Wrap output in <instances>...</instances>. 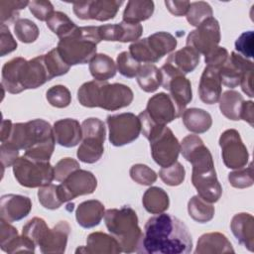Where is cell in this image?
Returning <instances> with one entry per match:
<instances>
[{"instance_id": "obj_1", "label": "cell", "mask_w": 254, "mask_h": 254, "mask_svg": "<svg viewBox=\"0 0 254 254\" xmlns=\"http://www.w3.org/2000/svg\"><path fill=\"white\" fill-rule=\"evenodd\" d=\"M191 248V235L187 225L178 217L163 212L147 220L138 253L187 254Z\"/></svg>"}, {"instance_id": "obj_2", "label": "cell", "mask_w": 254, "mask_h": 254, "mask_svg": "<svg viewBox=\"0 0 254 254\" xmlns=\"http://www.w3.org/2000/svg\"><path fill=\"white\" fill-rule=\"evenodd\" d=\"M183 157L191 164V183L198 195L213 203L222 194V187L217 180L212 155L197 135H188L181 142Z\"/></svg>"}, {"instance_id": "obj_3", "label": "cell", "mask_w": 254, "mask_h": 254, "mask_svg": "<svg viewBox=\"0 0 254 254\" xmlns=\"http://www.w3.org/2000/svg\"><path fill=\"white\" fill-rule=\"evenodd\" d=\"M17 150H25V155L42 161H50L55 149L53 127L43 119L25 123H15L9 138L2 142Z\"/></svg>"}, {"instance_id": "obj_4", "label": "cell", "mask_w": 254, "mask_h": 254, "mask_svg": "<svg viewBox=\"0 0 254 254\" xmlns=\"http://www.w3.org/2000/svg\"><path fill=\"white\" fill-rule=\"evenodd\" d=\"M133 98L134 94L129 86L95 79L84 82L77 90V99L82 106L100 107L108 111L129 106Z\"/></svg>"}, {"instance_id": "obj_5", "label": "cell", "mask_w": 254, "mask_h": 254, "mask_svg": "<svg viewBox=\"0 0 254 254\" xmlns=\"http://www.w3.org/2000/svg\"><path fill=\"white\" fill-rule=\"evenodd\" d=\"M104 221L108 231L116 238L124 253H138L143 232L138 223L137 213L130 206L110 208L105 211Z\"/></svg>"}, {"instance_id": "obj_6", "label": "cell", "mask_w": 254, "mask_h": 254, "mask_svg": "<svg viewBox=\"0 0 254 254\" xmlns=\"http://www.w3.org/2000/svg\"><path fill=\"white\" fill-rule=\"evenodd\" d=\"M100 42L98 26L76 27L69 35L60 39L57 49L69 66L84 64L94 58Z\"/></svg>"}, {"instance_id": "obj_7", "label": "cell", "mask_w": 254, "mask_h": 254, "mask_svg": "<svg viewBox=\"0 0 254 254\" xmlns=\"http://www.w3.org/2000/svg\"><path fill=\"white\" fill-rule=\"evenodd\" d=\"M69 233L70 226L67 221H59L50 228L41 217L30 219L22 229V234L39 246L44 254L64 253Z\"/></svg>"}, {"instance_id": "obj_8", "label": "cell", "mask_w": 254, "mask_h": 254, "mask_svg": "<svg viewBox=\"0 0 254 254\" xmlns=\"http://www.w3.org/2000/svg\"><path fill=\"white\" fill-rule=\"evenodd\" d=\"M13 174L17 182L25 188H41L52 184L55 177L50 161L30 158L25 154L13 165Z\"/></svg>"}, {"instance_id": "obj_9", "label": "cell", "mask_w": 254, "mask_h": 254, "mask_svg": "<svg viewBox=\"0 0 254 254\" xmlns=\"http://www.w3.org/2000/svg\"><path fill=\"white\" fill-rule=\"evenodd\" d=\"M82 141L79 145L76 156L79 161L93 164L102 157L104 152V141L106 135L105 125L102 120L90 117L81 123Z\"/></svg>"}, {"instance_id": "obj_10", "label": "cell", "mask_w": 254, "mask_h": 254, "mask_svg": "<svg viewBox=\"0 0 254 254\" xmlns=\"http://www.w3.org/2000/svg\"><path fill=\"white\" fill-rule=\"evenodd\" d=\"M106 123L109 129V142L116 147L132 143L141 133L140 119L131 112L108 115Z\"/></svg>"}, {"instance_id": "obj_11", "label": "cell", "mask_w": 254, "mask_h": 254, "mask_svg": "<svg viewBox=\"0 0 254 254\" xmlns=\"http://www.w3.org/2000/svg\"><path fill=\"white\" fill-rule=\"evenodd\" d=\"M148 140L152 158L159 166L169 167L177 162L181 152V143L169 127L164 126Z\"/></svg>"}, {"instance_id": "obj_12", "label": "cell", "mask_w": 254, "mask_h": 254, "mask_svg": "<svg viewBox=\"0 0 254 254\" xmlns=\"http://www.w3.org/2000/svg\"><path fill=\"white\" fill-rule=\"evenodd\" d=\"M219 146L221 148L222 160L226 168L237 170L247 165L249 153L237 130H225L220 135Z\"/></svg>"}, {"instance_id": "obj_13", "label": "cell", "mask_w": 254, "mask_h": 254, "mask_svg": "<svg viewBox=\"0 0 254 254\" xmlns=\"http://www.w3.org/2000/svg\"><path fill=\"white\" fill-rule=\"evenodd\" d=\"M96 187L95 176L89 171L78 169L58 186V190L62 201L66 202L79 195L93 193Z\"/></svg>"}, {"instance_id": "obj_14", "label": "cell", "mask_w": 254, "mask_h": 254, "mask_svg": "<svg viewBox=\"0 0 254 254\" xmlns=\"http://www.w3.org/2000/svg\"><path fill=\"white\" fill-rule=\"evenodd\" d=\"M160 69L163 75V87L170 91V96L184 112L186 106L192 99L190 81L166 63Z\"/></svg>"}, {"instance_id": "obj_15", "label": "cell", "mask_w": 254, "mask_h": 254, "mask_svg": "<svg viewBox=\"0 0 254 254\" xmlns=\"http://www.w3.org/2000/svg\"><path fill=\"white\" fill-rule=\"evenodd\" d=\"M220 39L219 23L215 18L210 17L188 35L186 46H190L199 55L205 56L218 46Z\"/></svg>"}, {"instance_id": "obj_16", "label": "cell", "mask_w": 254, "mask_h": 254, "mask_svg": "<svg viewBox=\"0 0 254 254\" xmlns=\"http://www.w3.org/2000/svg\"><path fill=\"white\" fill-rule=\"evenodd\" d=\"M122 4L121 0H93L74 2L72 6L73 13L77 18L103 22L113 19Z\"/></svg>"}, {"instance_id": "obj_17", "label": "cell", "mask_w": 254, "mask_h": 254, "mask_svg": "<svg viewBox=\"0 0 254 254\" xmlns=\"http://www.w3.org/2000/svg\"><path fill=\"white\" fill-rule=\"evenodd\" d=\"M145 111L155 123L163 126H166L183 114V111L170 94L165 92H159L153 95L148 100Z\"/></svg>"}, {"instance_id": "obj_18", "label": "cell", "mask_w": 254, "mask_h": 254, "mask_svg": "<svg viewBox=\"0 0 254 254\" xmlns=\"http://www.w3.org/2000/svg\"><path fill=\"white\" fill-rule=\"evenodd\" d=\"M249 70H253V63L238 53L232 52L219 68L221 83L234 88L240 84L243 75Z\"/></svg>"}, {"instance_id": "obj_19", "label": "cell", "mask_w": 254, "mask_h": 254, "mask_svg": "<svg viewBox=\"0 0 254 254\" xmlns=\"http://www.w3.org/2000/svg\"><path fill=\"white\" fill-rule=\"evenodd\" d=\"M32 209L31 199L22 194H4L0 198L1 219L15 222L26 217Z\"/></svg>"}, {"instance_id": "obj_20", "label": "cell", "mask_w": 254, "mask_h": 254, "mask_svg": "<svg viewBox=\"0 0 254 254\" xmlns=\"http://www.w3.org/2000/svg\"><path fill=\"white\" fill-rule=\"evenodd\" d=\"M51 80L45 64L44 55L25 62L21 71V85L24 90L35 89Z\"/></svg>"}, {"instance_id": "obj_21", "label": "cell", "mask_w": 254, "mask_h": 254, "mask_svg": "<svg viewBox=\"0 0 254 254\" xmlns=\"http://www.w3.org/2000/svg\"><path fill=\"white\" fill-rule=\"evenodd\" d=\"M221 79L219 68L206 65L201 73L198 84V95L205 104H214L221 95Z\"/></svg>"}, {"instance_id": "obj_22", "label": "cell", "mask_w": 254, "mask_h": 254, "mask_svg": "<svg viewBox=\"0 0 254 254\" xmlns=\"http://www.w3.org/2000/svg\"><path fill=\"white\" fill-rule=\"evenodd\" d=\"M90 254H118L122 252L121 246L116 238L104 232L95 231L90 233L86 239V246L76 249L75 253Z\"/></svg>"}, {"instance_id": "obj_23", "label": "cell", "mask_w": 254, "mask_h": 254, "mask_svg": "<svg viewBox=\"0 0 254 254\" xmlns=\"http://www.w3.org/2000/svg\"><path fill=\"white\" fill-rule=\"evenodd\" d=\"M53 130L56 143L65 148L76 146L82 139L81 125L77 120L72 118L56 121Z\"/></svg>"}, {"instance_id": "obj_24", "label": "cell", "mask_w": 254, "mask_h": 254, "mask_svg": "<svg viewBox=\"0 0 254 254\" xmlns=\"http://www.w3.org/2000/svg\"><path fill=\"white\" fill-rule=\"evenodd\" d=\"M230 228L238 242L249 251H254V218L248 212L236 213L230 222Z\"/></svg>"}, {"instance_id": "obj_25", "label": "cell", "mask_w": 254, "mask_h": 254, "mask_svg": "<svg viewBox=\"0 0 254 254\" xmlns=\"http://www.w3.org/2000/svg\"><path fill=\"white\" fill-rule=\"evenodd\" d=\"M195 254H220L234 253L232 244L228 238L220 232H209L202 234L196 243Z\"/></svg>"}, {"instance_id": "obj_26", "label": "cell", "mask_w": 254, "mask_h": 254, "mask_svg": "<svg viewBox=\"0 0 254 254\" xmlns=\"http://www.w3.org/2000/svg\"><path fill=\"white\" fill-rule=\"evenodd\" d=\"M105 214V208L101 201L89 199L78 204L75 210L77 223L83 228H92L97 226Z\"/></svg>"}, {"instance_id": "obj_27", "label": "cell", "mask_w": 254, "mask_h": 254, "mask_svg": "<svg viewBox=\"0 0 254 254\" xmlns=\"http://www.w3.org/2000/svg\"><path fill=\"white\" fill-rule=\"evenodd\" d=\"M200 60V55L191 47L185 48L171 54L165 62L178 72L186 75L194 70Z\"/></svg>"}, {"instance_id": "obj_28", "label": "cell", "mask_w": 254, "mask_h": 254, "mask_svg": "<svg viewBox=\"0 0 254 254\" xmlns=\"http://www.w3.org/2000/svg\"><path fill=\"white\" fill-rule=\"evenodd\" d=\"M26 60L21 57L14 58L7 63L2 67V82L1 85L9 93L18 94L23 90L20 82L22 66Z\"/></svg>"}, {"instance_id": "obj_29", "label": "cell", "mask_w": 254, "mask_h": 254, "mask_svg": "<svg viewBox=\"0 0 254 254\" xmlns=\"http://www.w3.org/2000/svg\"><path fill=\"white\" fill-rule=\"evenodd\" d=\"M182 117L185 127L195 134L206 132L212 125L211 115L201 108L185 109Z\"/></svg>"}, {"instance_id": "obj_30", "label": "cell", "mask_w": 254, "mask_h": 254, "mask_svg": "<svg viewBox=\"0 0 254 254\" xmlns=\"http://www.w3.org/2000/svg\"><path fill=\"white\" fill-rule=\"evenodd\" d=\"M142 203L144 208L152 213L159 214L165 212L170 205L168 193L159 187H151L143 194Z\"/></svg>"}, {"instance_id": "obj_31", "label": "cell", "mask_w": 254, "mask_h": 254, "mask_svg": "<svg viewBox=\"0 0 254 254\" xmlns=\"http://www.w3.org/2000/svg\"><path fill=\"white\" fill-rule=\"evenodd\" d=\"M154 2L149 0H131L127 2L123 12V21L127 23L140 24V22L148 20L154 13Z\"/></svg>"}, {"instance_id": "obj_32", "label": "cell", "mask_w": 254, "mask_h": 254, "mask_svg": "<svg viewBox=\"0 0 254 254\" xmlns=\"http://www.w3.org/2000/svg\"><path fill=\"white\" fill-rule=\"evenodd\" d=\"M116 64L105 54H96L89 63V71L95 80L107 81L116 74Z\"/></svg>"}, {"instance_id": "obj_33", "label": "cell", "mask_w": 254, "mask_h": 254, "mask_svg": "<svg viewBox=\"0 0 254 254\" xmlns=\"http://www.w3.org/2000/svg\"><path fill=\"white\" fill-rule=\"evenodd\" d=\"M147 42L157 61L172 53L177 47V39L168 32H156L147 37Z\"/></svg>"}, {"instance_id": "obj_34", "label": "cell", "mask_w": 254, "mask_h": 254, "mask_svg": "<svg viewBox=\"0 0 254 254\" xmlns=\"http://www.w3.org/2000/svg\"><path fill=\"white\" fill-rule=\"evenodd\" d=\"M220 112L227 118L233 121L240 120L241 107L244 102L243 96L235 90H226L219 97Z\"/></svg>"}, {"instance_id": "obj_35", "label": "cell", "mask_w": 254, "mask_h": 254, "mask_svg": "<svg viewBox=\"0 0 254 254\" xmlns=\"http://www.w3.org/2000/svg\"><path fill=\"white\" fill-rule=\"evenodd\" d=\"M136 77L140 88L145 92L156 91L163 82L161 69L153 64H144L141 65Z\"/></svg>"}, {"instance_id": "obj_36", "label": "cell", "mask_w": 254, "mask_h": 254, "mask_svg": "<svg viewBox=\"0 0 254 254\" xmlns=\"http://www.w3.org/2000/svg\"><path fill=\"white\" fill-rule=\"evenodd\" d=\"M214 206L198 194L193 195L188 202L189 215L196 222L206 223L214 216Z\"/></svg>"}, {"instance_id": "obj_37", "label": "cell", "mask_w": 254, "mask_h": 254, "mask_svg": "<svg viewBox=\"0 0 254 254\" xmlns=\"http://www.w3.org/2000/svg\"><path fill=\"white\" fill-rule=\"evenodd\" d=\"M48 28L56 34L60 39L69 35L76 29V25L68 18V16L61 11H55L47 20Z\"/></svg>"}, {"instance_id": "obj_38", "label": "cell", "mask_w": 254, "mask_h": 254, "mask_svg": "<svg viewBox=\"0 0 254 254\" xmlns=\"http://www.w3.org/2000/svg\"><path fill=\"white\" fill-rule=\"evenodd\" d=\"M143 26L141 24H133L127 22H120L114 24V38L115 42L128 43L136 42L142 36Z\"/></svg>"}, {"instance_id": "obj_39", "label": "cell", "mask_w": 254, "mask_h": 254, "mask_svg": "<svg viewBox=\"0 0 254 254\" xmlns=\"http://www.w3.org/2000/svg\"><path fill=\"white\" fill-rule=\"evenodd\" d=\"M14 33L20 42L30 44L38 39L40 32L38 26L33 21L20 18L14 22Z\"/></svg>"}, {"instance_id": "obj_40", "label": "cell", "mask_w": 254, "mask_h": 254, "mask_svg": "<svg viewBox=\"0 0 254 254\" xmlns=\"http://www.w3.org/2000/svg\"><path fill=\"white\" fill-rule=\"evenodd\" d=\"M212 8L207 2L198 1L190 4L186 17L190 25L193 27H198L206 19L212 17Z\"/></svg>"}, {"instance_id": "obj_41", "label": "cell", "mask_w": 254, "mask_h": 254, "mask_svg": "<svg viewBox=\"0 0 254 254\" xmlns=\"http://www.w3.org/2000/svg\"><path fill=\"white\" fill-rule=\"evenodd\" d=\"M44 59H45V64L51 79L56 76H61L65 74L70 68V66L61 57L57 48H54L53 50L48 52L46 55H44Z\"/></svg>"}, {"instance_id": "obj_42", "label": "cell", "mask_w": 254, "mask_h": 254, "mask_svg": "<svg viewBox=\"0 0 254 254\" xmlns=\"http://www.w3.org/2000/svg\"><path fill=\"white\" fill-rule=\"evenodd\" d=\"M159 177L168 186L177 187L183 184L186 177L184 166L178 161L169 167H164L159 172Z\"/></svg>"}, {"instance_id": "obj_43", "label": "cell", "mask_w": 254, "mask_h": 254, "mask_svg": "<svg viewBox=\"0 0 254 254\" xmlns=\"http://www.w3.org/2000/svg\"><path fill=\"white\" fill-rule=\"evenodd\" d=\"M141 64L136 61L129 52H122L117 56L116 59V68L120 74L125 77L133 78L137 76L140 70Z\"/></svg>"}, {"instance_id": "obj_44", "label": "cell", "mask_w": 254, "mask_h": 254, "mask_svg": "<svg viewBox=\"0 0 254 254\" xmlns=\"http://www.w3.org/2000/svg\"><path fill=\"white\" fill-rule=\"evenodd\" d=\"M48 102L57 108H65L71 102V94L64 85L58 84L50 87L46 92Z\"/></svg>"}, {"instance_id": "obj_45", "label": "cell", "mask_w": 254, "mask_h": 254, "mask_svg": "<svg viewBox=\"0 0 254 254\" xmlns=\"http://www.w3.org/2000/svg\"><path fill=\"white\" fill-rule=\"evenodd\" d=\"M38 198L40 203L47 209H57L64 203L60 198L58 186L53 184L39 188Z\"/></svg>"}, {"instance_id": "obj_46", "label": "cell", "mask_w": 254, "mask_h": 254, "mask_svg": "<svg viewBox=\"0 0 254 254\" xmlns=\"http://www.w3.org/2000/svg\"><path fill=\"white\" fill-rule=\"evenodd\" d=\"M129 53L139 63L154 64L158 62L148 45L147 38L133 42L129 46Z\"/></svg>"}, {"instance_id": "obj_47", "label": "cell", "mask_w": 254, "mask_h": 254, "mask_svg": "<svg viewBox=\"0 0 254 254\" xmlns=\"http://www.w3.org/2000/svg\"><path fill=\"white\" fill-rule=\"evenodd\" d=\"M131 179L143 186H151L157 181V174L154 170L144 164H135L129 171Z\"/></svg>"}, {"instance_id": "obj_48", "label": "cell", "mask_w": 254, "mask_h": 254, "mask_svg": "<svg viewBox=\"0 0 254 254\" xmlns=\"http://www.w3.org/2000/svg\"><path fill=\"white\" fill-rule=\"evenodd\" d=\"M28 5H29V1L1 0L0 1L1 24L6 25V23H10L14 21L18 17L19 11L24 9Z\"/></svg>"}, {"instance_id": "obj_49", "label": "cell", "mask_w": 254, "mask_h": 254, "mask_svg": "<svg viewBox=\"0 0 254 254\" xmlns=\"http://www.w3.org/2000/svg\"><path fill=\"white\" fill-rule=\"evenodd\" d=\"M229 184L236 189H246L253 185V171L250 163L247 168L237 169L228 174Z\"/></svg>"}, {"instance_id": "obj_50", "label": "cell", "mask_w": 254, "mask_h": 254, "mask_svg": "<svg viewBox=\"0 0 254 254\" xmlns=\"http://www.w3.org/2000/svg\"><path fill=\"white\" fill-rule=\"evenodd\" d=\"M79 167V163L75 159L69 157L63 158L54 167V180L57 182H64L70 174L78 170Z\"/></svg>"}, {"instance_id": "obj_51", "label": "cell", "mask_w": 254, "mask_h": 254, "mask_svg": "<svg viewBox=\"0 0 254 254\" xmlns=\"http://www.w3.org/2000/svg\"><path fill=\"white\" fill-rule=\"evenodd\" d=\"M28 8L30 12L40 21H46L51 17V15L55 12L54 6L50 1L45 0H33L29 1Z\"/></svg>"}, {"instance_id": "obj_52", "label": "cell", "mask_w": 254, "mask_h": 254, "mask_svg": "<svg viewBox=\"0 0 254 254\" xmlns=\"http://www.w3.org/2000/svg\"><path fill=\"white\" fill-rule=\"evenodd\" d=\"M36 245L35 243L30 240L28 237L25 235H18L13 241H11L4 249L3 251L6 253H17V252H30L34 253L35 252Z\"/></svg>"}, {"instance_id": "obj_53", "label": "cell", "mask_w": 254, "mask_h": 254, "mask_svg": "<svg viewBox=\"0 0 254 254\" xmlns=\"http://www.w3.org/2000/svg\"><path fill=\"white\" fill-rule=\"evenodd\" d=\"M235 50L245 59L253 57V31L244 32L237 38Z\"/></svg>"}, {"instance_id": "obj_54", "label": "cell", "mask_w": 254, "mask_h": 254, "mask_svg": "<svg viewBox=\"0 0 254 254\" xmlns=\"http://www.w3.org/2000/svg\"><path fill=\"white\" fill-rule=\"evenodd\" d=\"M17 49V42L14 40L9 28L5 24L0 26V56L4 57Z\"/></svg>"}, {"instance_id": "obj_55", "label": "cell", "mask_w": 254, "mask_h": 254, "mask_svg": "<svg viewBox=\"0 0 254 254\" xmlns=\"http://www.w3.org/2000/svg\"><path fill=\"white\" fill-rule=\"evenodd\" d=\"M228 57V51L224 47L217 46L204 56V62L206 65L220 68V66L226 62Z\"/></svg>"}, {"instance_id": "obj_56", "label": "cell", "mask_w": 254, "mask_h": 254, "mask_svg": "<svg viewBox=\"0 0 254 254\" xmlns=\"http://www.w3.org/2000/svg\"><path fill=\"white\" fill-rule=\"evenodd\" d=\"M17 229L4 219H0V246L3 250L11 241L18 236Z\"/></svg>"}, {"instance_id": "obj_57", "label": "cell", "mask_w": 254, "mask_h": 254, "mask_svg": "<svg viewBox=\"0 0 254 254\" xmlns=\"http://www.w3.org/2000/svg\"><path fill=\"white\" fill-rule=\"evenodd\" d=\"M0 152H1V163L4 168L13 166L19 158V150L5 143H1Z\"/></svg>"}, {"instance_id": "obj_58", "label": "cell", "mask_w": 254, "mask_h": 254, "mask_svg": "<svg viewBox=\"0 0 254 254\" xmlns=\"http://www.w3.org/2000/svg\"><path fill=\"white\" fill-rule=\"evenodd\" d=\"M190 2V1H174L167 0L165 1V5L171 14L180 17L187 14Z\"/></svg>"}, {"instance_id": "obj_59", "label": "cell", "mask_w": 254, "mask_h": 254, "mask_svg": "<svg viewBox=\"0 0 254 254\" xmlns=\"http://www.w3.org/2000/svg\"><path fill=\"white\" fill-rule=\"evenodd\" d=\"M254 106H253V101L248 100L244 101L241 107V112H240V119L246 121L247 123L250 124V126H253V120H254Z\"/></svg>"}, {"instance_id": "obj_60", "label": "cell", "mask_w": 254, "mask_h": 254, "mask_svg": "<svg viewBox=\"0 0 254 254\" xmlns=\"http://www.w3.org/2000/svg\"><path fill=\"white\" fill-rule=\"evenodd\" d=\"M252 78H253V70L247 71L241 81H240V86L242 91L249 97H253V91H252Z\"/></svg>"}, {"instance_id": "obj_61", "label": "cell", "mask_w": 254, "mask_h": 254, "mask_svg": "<svg viewBox=\"0 0 254 254\" xmlns=\"http://www.w3.org/2000/svg\"><path fill=\"white\" fill-rule=\"evenodd\" d=\"M12 126H13V123L11 120L9 119H4L2 121V125H1V143L2 142H5L9 136H10V133H11V130H12Z\"/></svg>"}]
</instances>
